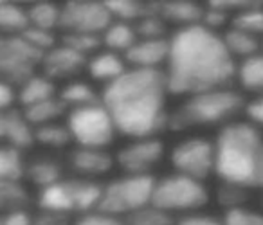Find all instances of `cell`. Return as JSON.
I'll use <instances>...</instances> for the list:
<instances>
[{
	"mask_svg": "<svg viewBox=\"0 0 263 225\" xmlns=\"http://www.w3.org/2000/svg\"><path fill=\"white\" fill-rule=\"evenodd\" d=\"M103 185L90 178H62L56 184L40 189L38 205L42 211L62 214H87L98 209Z\"/></svg>",
	"mask_w": 263,
	"mask_h": 225,
	"instance_id": "obj_5",
	"label": "cell"
},
{
	"mask_svg": "<svg viewBox=\"0 0 263 225\" xmlns=\"http://www.w3.org/2000/svg\"><path fill=\"white\" fill-rule=\"evenodd\" d=\"M74 225H126L123 218L110 216V214L99 213V211H92V213L81 214Z\"/></svg>",
	"mask_w": 263,
	"mask_h": 225,
	"instance_id": "obj_39",
	"label": "cell"
},
{
	"mask_svg": "<svg viewBox=\"0 0 263 225\" xmlns=\"http://www.w3.org/2000/svg\"><path fill=\"white\" fill-rule=\"evenodd\" d=\"M60 99L67 108H81V106L96 105L101 103V96L96 94V90L90 85L83 83V81H72V83L65 85L60 90Z\"/></svg>",
	"mask_w": 263,
	"mask_h": 225,
	"instance_id": "obj_26",
	"label": "cell"
},
{
	"mask_svg": "<svg viewBox=\"0 0 263 225\" xmlns=\"http://www.w3.org/2000/svg\"><path fill=\"white\" fill-rule=\"evenodd\" d=\"M222 225H263V214L245 207L229 209L223 214Z\"/></svg>",
	"mask_w": 263,
	"mask_h": 225,
	"instance_id": "obj_38",
	"label": "cell"
},
{
	"mask_svg": "<svg viewBox=\"0 0 263 225\" xmlns=\"http://www.w3.org/2000/svg\"><path fill=\"white\" fill-rule=\"evenodd\" d=\"M26 160L20 149L6 144L0 146V180L20 182L26 177Z\"/></svg>",
	"mask_w": 263,
	"mask_h": 225,
	"instance_id": "obj_25",
	"label": "cell"
},
{
	"mask_svg": "<svg viewBox=\"0 0 263 225\" xmlns=\"http://www.w3.org/2000/svg\"><path fill=\"white\" fill-rule=\"evenodd\" d=\"M0 225H4V220H2V216H0Z\"/></svg>",
	"mask_w": 263,
	"mask_h": 225,
	"instance_id": "obj_48",
	"label": "cell"
},
{
	"mask_svg": "<svg viewBox=\"0 0 263 225\" xmlns=\"http://www.w3.org/2000/svg\"><path fill=\"white\" fill-rule=\"evenodd\" d=\"M67 128L72 135V141L83 148L105 149L112 144L117 134L112 117L103 103L70 110L67 117Z\"/></svg>",
	"mask_w": 263,
	"mask_h": 225,
	"instance_id": "obj_8",
	"label": "cell"
},
{
	"mask_svg": "<svg viewBox=\"0 0 263 225\" xmlns=\"http://www.w3.org/2000/svg\"><path fill=\"white\" fill-rule=\"evenodd\" d=\"M16 101V92L13 88V85L0 81V112H8L13 108Z\"/></svg>",
	"mask_w": 263,
	"mask_h": 225,
	"instance_id": "obj_45",
	"label": "cell"
},
{
	"mask_svg": "<svg viewBox=\"0 0 263 225\" xmlns=\"http://www.w3.org/2000/svg\"><path fill=\"white\" fill-rule=\"evenodd\" d=\"M52 98H56L54 81L49 80L44 74H33L26 83L20 85L18 96H16V99H18L24 108L38 105V103L49 101Z\"/></svg>",
	"mask_w": 263,
	"mask_h": 225,
	"instance_id": "obj_19",
	"label": "cell"
},
{
	"mask_svg": "<svg viewBox=\"0 0 263 225\" xmlns=\"http://www.w3.org/2000/svg\"><path fill=\"white\" fill-rule=\"evenodd\" d=\"M208 4L213 6V8L222 9V11H226L227 15H229L231 11L236 15V13H241V11H245V9L261 6L263 2H259V0H211V2H208Z\"/></svg>",
	"mask_w": 263,
	"mask_h": 225,
	"instance_id": "obj_40",
	"label": "cell"
},
{
	"mask_svg": "<svg viewBox=\"0 0 263 225\" xmlns=\"http://www.w3.org/2000/svg\"><path fill=\"white\" fill-rule=\"evenodd\" d=\"M175 225H222V220L211 214H186L177 220Z\"/></svg>",
	"mask_w": 263,
	"mask_h": 225,
	"instance_id": "obj_44",
	"label": "cell"
},
{
	"mask_svg": "<svg viewBox=\"0 0 263 225\" xmlns=\"http://www.w3.org/2000/svg\"><path fill=\"white\" fill-rule=\"evenodd\" d=\"M65 110H67V106L62 103V99L52 98V99H49V101L38 103V105L24 108V117H26L31 126L38 128V126H44V124L54 123V119L63 116Z\"/></svg>",
	"mask_w": 263,
	"mask_h": 225,
	"instance_id": "obj_27",
	"label": "cell"
},
{
	"mask_svg": "<svg viewBox=\"0 0 263 225\" xmlns=\"http://www.w3.org/2000/svg\"><path fill=\"white\" fill-rule=\"evenodd\" d=\"M6 139V112H0V141Z\"/></svg>",
	"mask_w": 263,
	"mask_h": 225,
	"instance_id": "obj_47",
	"label": "cell"
},
{
	"mask_svg": "<svg viewBox=\"0 0 263 225\" xmlns=\"http://www.w3.org/2000/svg\"><path fill=\"white\" fill-rule=\"evenodd\" d=\"M233 27L245 31V33L252 34V36L263 34V4L236 13L233 18Z\"/></svg>",
	"mask_w": 263,
	"mask_h": 225,
	"instance_id": "obj_34",
	"label": "cell"
},
{
	"mask_svg": "<svg viewBox=\"0 0 263 225\" xmlns=\"http://www.w3.org/2000/svg\"><path fill=\"white\" fill-rule=\"evenodd\" d=\"M236 78L245 90L263 94V54L241 60L236 67Z\"/></svg>",
	"mask_w": 263,
	"mask_h": 225,
	"instance_id": "obj_23",
	"label": "cell"
},
{
	"mask_svg": "<svg viewBox=\"0 0 263 225\" xmlns=\"http://www.w3.org/2000/svg\"><path fill=\"white\" fill-rule=\"evenodd\" d=\"M29 27L27 9L15 2H0V34L2 36H18Z\"/></svg>",
	"mask_w": 263,
	"mask_h": 225,
	"instance_id": "obj_20",
	"label": "cell"
},
{
	"mask_svg": "<svg viewBox=\"0 0 263 225\" xmlns=\"http://www.w3.org/2000/svg\"><path fill=\"white\" fill-rule=\"evenodd\" d=\"M215 173L223 182L263 189V135L247 121L223 124L215 142Z\"/></svg>",
	"mask_w": 263,
	"mask_h": 225,
	"instance_id": "obj_3",
	"label": "cell"
},
{
	"mask_svg": "<svg viewBox=\"0 0 263 225\" xmlns=\"http://www.w3.org/2000/svg\"><path fill=\"white\" fill-rule=\"evenodd\" d=\"M87 70L94 80L105 81V83L108 85V83H112L114 80H117V78L126 70V62H124V58H121L117 52L103 51L88 60Z\"/></svg>",
	"mask_w": 263,
	"mask_h": 225,
	"instance_id": "obj_17",
	"label": "cell"
},
{
	"mask_svg": "<svg viewBox=\"0 0 263 225\" xmlns=\"http://www.w3.org/2000/svg\"><path fill=\"white\" fill-rule=\"evenodd\" d=\"M26 177L40 189H45L62 180V166L52 159H36L27 166Z\"/></svg>",
	"mask_w": 263,
	"mask_h": 225,
	"instance_id": "obj_28",
	"label": "cell"
},
{
	"mask_svg": "<svg viewBox=\"0 0 263 225\" xmlns=\"http://www.w3.org/2000/svg\"><path fill=\"white\" fill-rule=\"evenodd\" d=\"M249 200V189L241 188L238 184H231V182H223L216 189V202L223 207L226 211L238 209L243 207Z\"/></svg>",
	"mask_w": 263,
	"mask_h": 225,
	"instance_id": "obj_33",
	"label": "cell"
},
{
	"mask_svg": "<svg viewBox=\"0 0 263 225\" xmlns=\"http://www.w3.org/2000/svg\"><path fill=\"white\" fill-rule=\"evenodd\" d=\"M209 200V193L204 182L184 175H168L157 180L152 196V205L166 213H187L204 207Z\"/></svg>",
	"mask_w": 263,
	"mask_h": 225,
	"instance_id": "obj_7",
	"label": "cell"
},
{
	"mask_svg": "<svg viewBox=\"0 0 263 225\" xmlns=\"http://www.w3.org/2000/svg\"><path fill=\"white\" fill-rule=\"evenodd\" d=\"M31 202L27 189L20 182L0 180V213H11V211L26 209Z\"/></svg>",
	"mask_w": 263,
	"mask_h": 225,
	"instance_id": "obj_29",
	"label": "cell"
},
{
	"mask_svg": "<svg viewBox=\"0 0 263 225\" xmlns=\"http://www.w3.org/2000/svg\"><path fill=\"white\" fill-rule=\"evenodd\" d=\"M139 40H161L166 33V22L157 15H146L134 26Z\"/></svg>",
	"mask_w": 263,
	"mask_h": 225,
	"instance_id": "obj_36",
	"label": "cell"
},
{
	"mask_svg": "<svg viewBox=\"0 0 263 225\" xmlns=\"http://www.w3.org/2000/svg\"><path fill=\"white\" fill-rule=\"evenodd\" d=\"M101 40H103V45H105L108 51L117 52V54L123 52L124 54L139 38H137V33L132 24L112 22L105 29V33L101 34Z\"/></svg>",
	"mask_w": 263,
	"mask_h": 225,
	"instance_id": "obj_21",
	"label": "cell"
},
{
	"mask_svg": "<svg viewBox=\"0 0 263 225\" xmlns=\"http://www.w3.org/2000/svg\"><path fill=\"white\" fill-rule=\"evenodd\" d=\"M2 38H4V36H2V34H0V42H2Z\"/></svg>",
	"mask_w": 263,
	"mask_h": 225,
	"instance_id": "obj_49",
	"label": "cell"
},
{
	"mask_svg": "<svg viewBox=\"0 0 263 225\" xmlns=\"http://www.w3.org/2000/svg\"><path fill=\"white\" fill-rule=\"evenodd\" d=\"M72 135H70L67 124H44V126L34 128V142H40L44 146H51V148H65L70 144Z\"/></svg>",
	"mask_w": 263,
	"mask_h": 225,
	"instance_id": "obj_31",
	"label": "cell"
},
{
	"mask_svg": "<svg viewBox=\"0 0 263 225\" xmlns=\"http://www.w3.org/2000/svg\"><path fill=\"white\" fill-rule=\"evenodd\" d=\"M105 6L116 22L132 24L152 15L150 2L143 0H105Z\"/></svg>",
	"mask_w": 263,
	"mask_h": 225,
	"instance_id": "obj_22",
	"label": "cell"
},
{
	"mask_svg": "<svg viewBox=\"0 0 263 225\" xmlns=\"http://www.w3.org/2000/svg\"><path fill=\"white\" fill-rule=\"evenodd\" d=\"M44 52L29 45L22 36H4L0 42V81L24 85L40 65Z\"/></svg>",
	"mask_w": 263,
	"mask_h": 225,
	"instance_id": "obj_9",
	"label": "cell"
},
{
	"mask_svg": "<svg viewBox=\"0 0 263 225\" xmlns=\"http://www.w3.org/2000/svg\"><path fill=\"white\" fill-rule=\"evenodd\" d=\"M69 162L70 167L78 175H83V177L88 178V177H99V175L108 173L114 166V157L106 149L78 146L76 149L70 152Z\"/></svg>",
	"mask_w": 263,
	"mask_h": 225,
	"instance_id": "obj_16",
	"label": "cell"
},
{
	"mask_svg": "<svg viewBox=\"0 0 263 225\" xmlns=\"http://www.w3.org/2000/svg\"><path fill=\"white\" fill-rule=\"evenodd\" d=\"M155 180L152 175H124L103 185V195L96 211L110 216H124L150 205Z\"/></svg>",
	"mask_w": 263,
	"mask_h": 225,
	"instance_id": "obj_6",
	"label": "cell"
},
{
	"mask_svg": "<svg viewBox=\"0 0 263 225\" xmlns=\"http://www.w3.org/2000/svg\"><path fill=\"white\" fill-rule=\"evenodd\" d=\"M4 225H33V216L27 213V209L11 211V213L2 216Z\"/></svg>",
	"mask_w": 263,
	"mask_h": 225,
	"instance_id": "obj_46",
	"label": "cell"
},
{
	"mask_svg": "<svg viewBox=\"0 0 263 225\" xmlns=\"http://www.w3.org/2000/svg\"><path fill=\"white\" fill-rule=\"evenodd\" d=\"M126 225H175V220L170 213L159 209V207L150 205L136 211V213L128 214L124 218Z\"/></svg>",
	"mask_w": 263,
	"mask_h": 225,
	"instance_id": "obj_32",
	"label": "cell"
},
{
	"mask_svg": "<svg viewBox=\"0 0 263 225\" xmlns=\"http://www.w3.org/2000/svg\"><path fill=\"white\" fill-rule=\"evenodd\" d=\"M172 164L179 175L204 182L215 173V142L204 137H191L179 142L172 152Z\"/></svg>",
	"mask_w": 263,
	"mask_h": 225,
	"instance_id": "obj_11",
	"label": "cell"
},
{
	"mask_svg": "<svg viewBox=\"0 0 263 225\" xmlns=\"http://www.w3.org/2000/svg\"><path fill=\"white\" fill-rule=\"evenodd\" d=\"M33 225H74L69 214L52 213V211H40L33 216Z\"/></svg>",
	"mask_w": 263,
	"mask_h": 225,
	"instance_id": "obj_42",
	"label": "cell"
},
{
	"mask_svg": "<svg viewBox=\"0 0 263 225\" xmlns=\"http://www.w3.org/2000/svg\"><path fill=\"white\" fill-rule=\"evenodd\" d=\"M60 13H62V8L56 6L54 2H34L27 9L29 26L45 31H54L56 27H60Z\"/></svg>",
	"mask_w": 263,
	"mask_h": 225,
	"instance_id": "obj_30",
	"label": "cell"
},
{
	"mask_svg": "<svg viewBox=\"0 0 263 225\" xmlns=\"http://www.w3.org/2000/svg\"><path fill=\"white\" fill-rule=\"evenodd\" d=\"M114 22L106 9L105 0H69L62 6L60 29L63 34L81 33L101 36L105 29Z\"/></svg>",
	"mask_w": 263,
	"mask_h": 225,
	"instance_id": "obj_10",
	"label": "cell"
},
{
	"mask_svg": "<svg viewBox=\"0 0 263 225\" xmlns=\"http://www.w3.org/2000/svg\"><path fill=\"white\" fill-rule=\"evenodd\" d=\"M6 139H8L9 146L20 149V152L34 144V128L27 123L24 112L16 108L6 112Z\"/></svg>",
	"mask_w": 263,
	"mask_h": 225,
	"instance_id": "obj_18",
	"label": "cell"
},
{
	"mask_svg": "<svg viewBox=\"0 0 263 225\" xmlns=\"http://www.w3.org/2000/svg\"><path fill=\"white\" fill-rule=\"evenodd\" d=\"M166 87L177 96L229 88L236 78V63L215 31L202 24L180 27L170 38Z\"/></svg>",
	"mask_w": 263,
	"mask_h": 225,
	"instance_id": "obj_1",
	"label": "cell"
},
{
	"mask_svg": "<svg viewBox=\"0 0 263 225\" xmlns=\"http://www.w3.org/2000/svg\"><path fill=\"white\" fill-rule=\"evenodd\" d=\"M150 9L164 22L180 27L198 26L204 15V6L193 0H150Z\"/></svg>",
	"mask_w": 263,
	"mask_h": 225,
	"instance_id": "obj_14",
	"label": "cell"
},
{
	"mask_svg": "<svg viewBox=\"0 0 263 225\" xmlns=\"http://www.w3.org/2000/svg\"><path fill=\"white\" fill-rule=\"evenodd\" d=\"M245 108V99L233 88L193 94L168 117L170 130H187L197 126L229 123L238 112Z\"/></svg>",
	"mask_w": 263,
	"mask_h": 225,
	"instance_id": "obj_4",
	"label": "cell"
},
{
	"mask_svg": "<svg viewBox=\"0 0 263 225\" xmlns=\"http://www.w3.org/2000/svg\"><path fill=\"white\" fill-rule=\"evenodd\" d=\"M227 18H229V15H227L226 11L205 4L204 6V15H202V22L200 24L205 27V29L215 31V33H216V29H218V27L226 26Z\"/></svg>",
	"mask_w": 263,
	"mask_h": 225,
	"instance_id": "obj_41",
	"label": "cell"
},
{
	"mask_svg": "<svg viewBox=\"0 0 263 225\" xmlns=\"http://www.w3.org/2000/svg\"><path fill=\"white\" fill-rule=\"evenodd\" d=\"M166 94L162 69H126L117 80L105 85L101 103L119 134L150 139L168 128Z\"/></svg>",
	"mask_w": 263,
	"mask_h": 225,
	"instance_id": "obj_2",
	"label": "cell"
},
{
	"mask_svg": "<svg viewBox=\"0 0 263 225\" xmlns=\"http://www.w3.org/2000/svg\"><path fill=\"white\" fill-rule=\"evenodd\" d=\"M245 114L251 119V124L254 126H263V94L254 98L252 101L245 103Z\"/></svg>",
	"mask_w": 263,
	"mask_h": 225,
	"instance_id": "obj_43",
	"label": "cell"
},
{
	"mask_svg": "<svg viewBox=\"0 0 263 225\" xmlns=\"http://www.w3.org/2000/svg\"><path fill=\"white\" fill-rule=\"evenodd\" d=\"M62 44L67 45V47H70V49H74V51H78L80 54L88 56L101 47L103 40H101V36H98V34L69 33V34H63Z\"/></svg>",
	"mask_w": 263,
	"mask_h": 225,
	"instance_id": "obj_35",
	"label": "cell"
},
{
	"mask_svg": "<svg viewBox=\"0 0 263 225\" xmlns=\"http://www.w3.org/2000/svg\"><path fill=\"white\" fill-rule=\"evenodd\" d=\"M164 146L157 137L136 139L119 149L116 160L126 175H150V170L161 160Z\"/></svg>",
	"mask_w": 263,
	"mask_h": 225,
	"instance_id": "obj_12",
	"label": "cell"
},
{
	"mask_svg": "<svg viewBox=\"0 0 263 225\" xmlns=\"http://www.w3.org/2000/svg\"><path fill=\"white\" fill-rule=\"evenodd\" d=\"M0 2H2V0H0Z\"/></svg>",
	"mask_w": 263,
	"mask_h": 225,
	"instance_id": "obj_50",
	"label": "cell"
},
{
	"mask_svg": "<svg viewBox=\"0 0 263 225\" xmlns=\"http://www.w3.org/2000/svg\"><path fill=\"white\" fill-rule=\"evenodd\" d=\"M222 42L233 58L234 56H240V58L245 60V58H251V56L258 54V49H259L258 36H252V34L245 33V31L231 27L222 36Z\"/></svg>",
	"mask_w": 263,
	"mask_h": 225,
	"instance_id": "obj_24",
	"label": "cell"
},
{
	"mask_svg": "<svg viewBox=\"0 0 263 225\" xmlns=\"http://www.w3.org/2000/svg\"><path fill=\"white\" fill-rule=\"evenodd\" d=\"M20 36L24 38V40L27 42L29 45H33L34 49H38L40 52H47L51 51L52 47H56V34L52 33V31H45V29H38V27H27L26 31H24Z\"/></svg>",
	"mask_w": 263,
	"mask_h": 225,
	"instance_id": "obj_37",
	"label": "cell"
},
{
	"mask_svg": "<svg viewBox=\"0 0 263 225\" xmlns=\"http://www.w3.org/2000/svg\"><path fill=\"white\" fill-rule=\"evenodd\" d=\"M170 40H137L126 52L124 62L130 63L132 69H161L168 62Z\"/></svg>",
	"mask_w": 263,
	"mask_h": 225,
	"instance_id": "obj_15",
	"label": "cell"
},
{
	"mask_svg": "<svg viewBox=\"0 0 263 225\" xmlns=\"http://www.w3.org/2000/svg\"><path fill=\"white\" fill-rule=\"evenodd\" d=\"M88 58L80 54L74 49L67 47V45L60 44L47 51L42 60V69H44V76L49 80H67L76 74H80L83 69H87Z\"/></svg>",
	"mask_w": 263,
	"mask_h": 225,
	"instance_id": "obj_13",
	"label": "cell"
}]
</instances>
